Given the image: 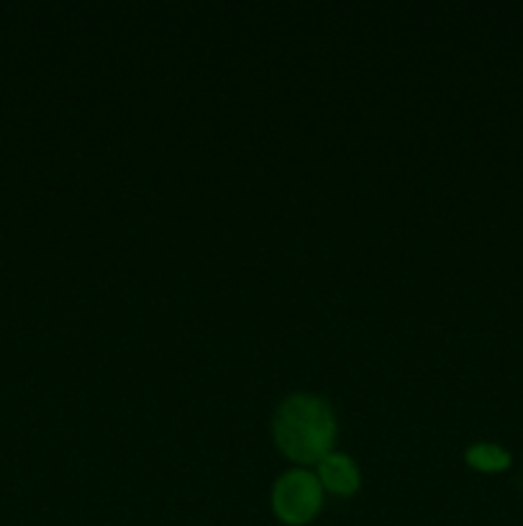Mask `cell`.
<instances>
[{"mask_svg":"<svg viewBox=\"0 0 523 526\" xmlns=\"http://www.w3.org/2000/svg\"><path fill=\"white\" fill-rule=\"evenodd\" d=\"M336 421L331 406L316 396L285 398L275 416V439L280 450L300 462H321L331 450Z\"/></svg>","mask_w":523,"mask_h":526,"instance_id":"obj_1","label":"cell"},{"mask_svg":"<svg viewBox=\"0 0 523 526\" xmlns=\"http://www.w3.org/2000/svg\"><path fill=\"white\" fill-rule=\"evenodd\" d=\"M321 483L306 470H290L275 483L272 506L288 524H306L321 509Z\"/></svg>","mask_w":523,"mask_h":526,"instance_id":"obj_2","label":"cell"},{"mask_svg":"<svg viewBox=\"0 0 523 526\" xmlns=\"http://www.w3.org/2000/svg\"><path fill=\"white\" fill-rule=\"evenodd\" d=\"M318 475H321V483L336 496H352L359 488L357 465L344 455H326L318 462Z\"/></svg>","mask_w":523,"mask_h":526,"instance_id":"obj_3","label":"cell"},{"mask_svg":"<svg viewBox=\"0 0 523 526\" xmlns=\"http://www.w3.org/2000/svg\"><path fill=\"white\" fill-rule=\"evenodd\" d=\"M467 462L475 465L477 470H488V473H495V470H506V467L511 465V455H508L503 447H498V444L482 442L467 450Z\"/></svg>","mask_w":523,"mask_h":526,"instance_id":"obj_4","label":"cell"}]
</instances>
